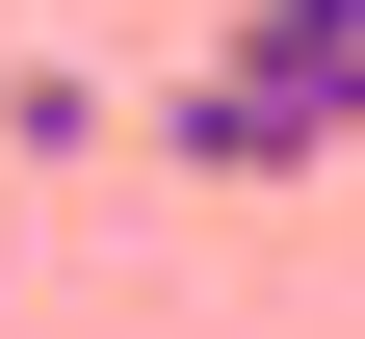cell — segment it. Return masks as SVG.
<instances>
[{
  "instance_id": "1",
  "label": "cell",
  "mask_w": 365,
  "mask_h": 339,
  "mask_svg": "<svg viewBox=\"0 0 365 339\" xmlns=\"http://www.w3.org/2000/svg\"><path fill=\"white\" fill-rule=\"evenodd\" d=\"M130 131H157L182 183H313V157H365V131L313 105L287 53H235V26H209V53H182V79H157V105H130Z\"/></svg>"
},
{
  "instance_id": "2",
  "label": "cell",
  "mask_w": 365,
  "mask_h": 339,
  "mask_svg": "<svg viewBox=\"0 0 365 339\" xmlns=\"http://www.w3.org/2000/svg\"><path fill=\"white\" fill-rule=\"evenodd\" d=\"M209 26H235V53H287V79H313V105H339V131H365V0H209Z\"/></svg>"
},
{
  "instance_id": "3",
  "label": "cell",
  "mask_w": 365,
  "mask_h": 339,
  "mask_svg": "<svg viewBox=\"0 0 365 339\" xmlns=\"http://www.w3.org/2000/svg\"><path fill=\"white\" fill-rule=\"evenodd\" d=\"M0 157H105V79L78 53H0Z\"/></svg>"
}]
</instances>
